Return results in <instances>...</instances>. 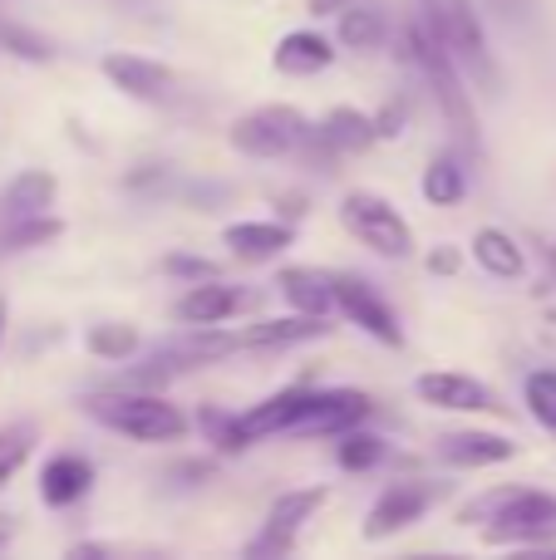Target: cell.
I'll use <instances>...</instances> for the list:
<instances>
[{"label":"cell","mask_w":556,"mask_h":560,"mask_svg":"<svg viewBox=\"0 0 556 560\" xmlns=\"http://www.w3.org/2000/svg\"><path fill=\"white\" fill-rule=\"evenodd\" d=\"M311 394L315 388H281V394L262 398L252 404L246 413H232V433H236V447H252L262 438H276V433H296L311 408Z\"/></svg>","instance_id":"obj_10"},{"label":"cell","mask_w":556,"mask_h":560,"mask_svg":"<svg viewBox=\"0 0 556 560\" xmlns=\"http://www.w3.org/2000/svg\"><path fill=\"white\" fill-rule=\"evenodd\" d=\"M404 59L424 74L439 114L449 118L453 138L473 153V148H478V124H473V98H468V89H463V69H459V59L449 55V45L439 39V30L429 25L424 10L409 20V30H404Z\"/></svg>","instance_id":"obj_1"},{"label":"cell","mask_w":556,"mask_h":560,"mask_svg":"<svg viewBox=\"0 0 556 560\" xmlns=\"http://www.w3.org/2000/svg\"><path fill=\"white\" fill-rule=\"evenodd\" d=\"M0 45H5L10 55H20V59H35V65H45V59H49L45 39L30 35V30H20V25H0Z\"/></svg>","instance_id":"obj_31"},{"label":"cell","mask_w":556,"mask_h":560,"mask_svg":"<svg viewBox=\"0 0 556 560\" xmlns=\"http://www.w3.org/2000/svg\"><path fill=\"white\" fill-rule=\"evenodd\" d=\"M222 242L232 246L236 261H276L296 242V226L291 222H232L222 232Z\"/></svg>","instance_id":"obj_18"},{"label":"cell","mask_w":556,"mask_h":560,"mask_svg":"<svg viewBox=\"0 0 556 560\" xmlns=\"http://www.w3.org/2000/svg\"><path fill=\"white\" fill-rule=\"evenodd\" d=\"M439 457L449 467H498L518 457V443L502 433H483V428H459L439 438Z\"/></svg>","instance_id":"obj_15"},{"label":"cell","mask_w":556,"mask_h":560,"mask_svg":"<svg viewBox=\"0 0 556 560\" xmlns=\"http://www.w3.org/2000/svg\"><path fill=\"white\" fill-rule=\"evenodd\" d=\"M370 413H374V404H370V394H360V388H321V394H311V408H305L296 433L340 438L345 428H360Z\"/></svg>","instance_id":"obj_12"},{"label":"cell","mask_w":556,"mask_h":560,"mask_svg":"<svg viewBox=\"0 0 556 560\" xmlns=\"http://www.w3.org/2000/svg\"><path fill=\"white\" fill-rule=\"evenodd\" d=\"M271 65L281 69V74H291V79H311V74H321V69L335 65V49H331V39H325L321 30H291V35L276 39Z\"/></svg>","instance_id":"obj_17"},{"label":"cell","mask_w":556,"mask_h":560,"mask_svg":"<svg viewBox=\"0 0 556 560\" xmlns=\"http://www.w3.org/2000/svg\"><path fill=\"white\" fill-rule=\"evenodd\" d=\"M331 325L321 315H276V319H256L236 335V349H291V345H311V339H325Z\"/></svg>","instance_id":"obj_16"},{"label":"cell","mask_w":556,"mask_h":560,"mask_svg":"<svg viewBox=\"0 0 556 560\" xmlns=\"http://www.w3.org/2000/svg\"><path fill=\"white\" fill-rule=\"evenodd\" d=\"M0 546H5V526H0Z\"/></svg>","instance_id":"obj_40"},{"label":"cell","mask_w":556,"mask_h":560,"mask_svg":"<svg viewBox=\"0 0 556 560\" xmlns=\"http://www.w3.org/2000/svg\"><path fill=\"white\" fill-rule=\"evenodd\" d=\"M321 133L331 138L340 153H355V148H370L374 143V118L360 114V108H331L321 124Z\"/></svg>","instance_id":"obj_27"},{"label":"cell","mask_w":556,"mask_h":560,"mask_svg":"<svg viewBox=\"0 0 556 560\" xmlns=\"http://www.w3.org/2000/svg\"><path fill=\"white\" fill-rule=\"evenodd\" d=\"M424 15L439 30V39L449 45V55L459 59L463 74H473L488 94H498L502 74H498V59H493V49H488V30H483L473 0H424Z\"/></svg>","instance_id":"obj_4"},{"label":"cell","mask_w":556,"mask_h":560,"mask_svg":"<svg viewBox=\"0 0 556 560\" xmlns=\"http://www.w3.org/2000/svg\"><path fill=\"white\" fill-rule=\"evenodd\" d=\"M276 285H281V295H286V300H291V310H301V315H321V319H331V310H335L331 276L311 271V266H286V271L276 276Z\"/></svg>","instance_id":"obj_20"},{"label":"cell","mask_w":556,"mask_h":560,"mask_svg":"<svg viewBox=\"0 0 556 560\" xmlns=\"http://www.w3.org/2000/svg\"><path fill=\"white\" fill-rule=\"evenodd\" d=\"M0 339H5V300H0Z\"/></svg>","instance_id":"obj_39"},{"label":"cell","mask_w":556,"mask_h":560,"mask_svg":"<svg viewBox=\"0 0 556 560\" xmlns=\"http://www.w3.org/2000/svg\"><path fill=\"white\" fill-rule=\"evenodd\" d=\"M493 10H498L502 20H518V15H528V0H488Z\"/></svg>","instance_id":"obj_36"},{"label":"cell","mask_w":556,"mask_h":560,"mask_svg":"<svg viewBox=\"0 0 556 560\" xmlns=\"http://www.w3.org/2000/svg\"><path fill=\"white\" fill-rule=\"evenodd\" d=\"M473 261H478L488 276H498V280H518L522 271H528V256H522V246L512 242L502 226H483V232L473 236Z\"/></svg>","instance_id":"obj_22"},{"label":"cell","mask_w":556,"mask_h":560,"mask_svg":"<svg viewBox=\"0 0 556 560\" xmlns=\"http://www.w3.org/2000/svg\"><path fill=\"white\" fill-rule=\"evenodd\" d=\"M89 487H94V467H89V457H79V453L49 457L45 472H39V497H45L49 506H74Z\"/></svg>","instance_id":"obj_19"},{"label":"cell","mask_w":556,"mask_h":560,"mask_svg":"<svg viewBox=\"0 0 556 560\" xmlns=\"http://www.w3.org/2000/svg\"><path fill=\"white\" fill-rule=\"evenodd\" d=\"M25 457H30V428H10V433H0V487L20 472Z\"/></svg>","instance_id":"obj_30"},{"label":"cell","mask_w":556,"mask_h":560,"mask_svg":"<svg viewBox=\"0 0 556 560\" xmlns=\"http://www.w3.org/2000/svg\"><path fill=\"white\" fill-rule=\"evenodd\" d=\"M390 39V15L374 5H345L340 10V45L345 49H380Z\"/></svg>","instance_id":"obj_23"},{"label":"cell","mask_w":556,"mask_h":560,"mask_svg":"<svg viewBox=\"0 0 556 560\" xmlns=\"http://www.w3.org/2000/svg\"><path fill=\"white\" fill-rule=\"evenodd\" d=\"M370 118H374V138H399L404 133V104H390Z\"/></svg>","instance_id":"obj_34"},{"label":"cell","mask_w":556,"mask_h":560,"mask_svg":"<svg viewBox=\"0 0 556 560\" xmlns=\"http://www.w3.org/2000/svg\"><path fill=\"white\" fill-rule=\"evenodd\" d=\"M384 438L380 433H370V428H345L340 433V443H335V463L345 467V472H370V467H380L384 463Z\"/></svg>","instance_id":"obj_25"},{"label":"cell","mask_w":556,"mask_h":560,"mask_svg":"<svg viewBox=\"0 0 556 560\" xmlns=\"http://www.w3.org/2000/svg\"><path fill=\"white\" fill-rule=\"evenodd\" d=\"M197 428L217 443V453H242V447H236V433H232V413H222V408H202Z\"/></svg>","instance_id":"obj_32"},{"label":"cell","mask_w":556,"mask_h":560,"mask_svg":"<svg viewBox=\"0 0 556 560\" xmlns=\"http://www.w3.org/2000/svg\"><path fill=\"white\" fill-rule=\"evenodd\" d=\"M424 197H429L433 207H459L463 192H468V173H463L459 158H433L429 167H424Z\"/></svg>","instance_id":"obj_26"},{"label":"cell","mask_w":556,"mask_h":560,"mask_svg":"<svg viewBox=\"0 0 556 560\" xmlns=\"http://www.w3.org/2000/svg\"><path fill=\"white\" fill-rule=\"evenodd\" d=\"M163 271L167 276H183V280H212V276H222V266L217 261H207V256H167L163 261Z\"/></svg>","instance_id":"obj_33"},{"label":"cell","mask_w":556,"mask_h":560,"mask_svg":"<svg viewBox=\"0 0 556 560\" xmlns=\"http://www.w3.org/2000/svg\"><path fill=\"white\" fill-rule=\"evenodd\" d=\"M84 345H89V354H94V359L124 364V359L138 354V329H134V325H94Z\"/></svg>","instance_id":"obj_28"},{"label":"cell","mask_w":556,"mask_h":560,"mask_svg":"<svg viewBox=\"0 0 556 560\" xmlns=\"http://www.w3.org/2000/svg\"><path fill=\"white\" fill-rule=\"evenodd\" d=\"M246 305H252V295L242 285H227L222 276H212V280H193V290L177 300V319L183 325H227Z\"/></svg>","instance_id":"obj_14"},{"label":"cell","mask_w":556,"mask_h":560,"mask_svg":"<svg viewBox=\"0 0 556 560\" xmlns=\"http://www.w3.org/2000/svg\"><path fill=\"white\" fill-rule=\"evenodd\" d=\"M59 232H65V226H59V217H49V212L5 217V226H0V252H35V246L55 242Z\"/></svg>","instance_id":"obj_24"},{"label":"cell","mask_w":556,"mask_h":560,"mask_svg":"<svg viewBox=\"0 0 556 560\" xmlns=\"http://www.w3.org/2000/svg\"><path fill=\"white\" fill-rule=\"evenodd\" d=\"M331 295H335V310H340L350 325H360L370 339H380L384 349H399L404 345V325L399 315L390 310V300L360 276H331Z\"/></svg>","instance_id":"obj_8"},{"label":"cell","mask_w":556,"mask_h":560,"mask_svg":"<svg viewBox=\"0 0 556 560\" xmlns=\"http://www.w3.org/2000/svg\"><path fill=\"white\" fill-rule=\"evenodd\" d=\"M449 497V482H433V477H399L374 497L370 516H364V541H390V536L419 526L433 506Z\"/></svg>","instance_id":"obj_5"},{"label":"cell","mask_w":556,"mask_h":560,"mask_svg":"<svg viewBox=\"0 0 556 560\" xmlns=\"http://www.w3.org/2000/svg\"><path fill=\"white\" fill-rule=\"evenodd\" d=\"M99 69H104V79L118 89V94L138 98V104H158V98L173 94V74L143 55H118L114 49V55L99 59Z\"/></svg>","instance_id":"obj_13"},{"label":"cell","mask_w":556,"mask_h":560,"mask_svg":"<svg viewBox=\"0 0 556 560\" xmlns=\"http://www.w3.org/2000/svg\"><path fill=\"white\" fill-rule=\"evenodd\" d=\"M55 173H45V167H30V173H20L15 183L0 192V212L5 217H35V212H49L55 207Z\"/></svg>","instance_id":"obj_21"},{"label":"cell","mask_w":556,"mask_h":560,"mask_svg":"<svg viewBox=\"0 0 556 560\" xmlns=\"http://www.w3.org/2000/svg\"><path fill=\"white\" fill-rule=\"evenodd\" d=\"M547 428H552V438H556V418H552V423H547Z\"/></svg>","instance_id":"obj_41"},{"label":"cell","mask_w":556,"mask_h":560,"mask_svg":"<svg viewBox=\"0 0 556 560\" xmlns=\"http://www.w3.org/2000/svg\"><path fill=\"white\" fill-rule=\"evenodd\" d=\"M89 418L104 428L134 438V443H177L187 433V418L177 404H167L158 388H114V394L84 398Z\"/></svg>","instance_id":"obj_3"},{"label":"cell","mask_w":556,"mask_h":560,"mask_svg":"<svg viewBox=\"0 0 556 560\" xmlns=\"http://www.w3.org/2000/svg\"><path fill=\"white\" fill-rule=\"evenodd\" d=\"M325 502H331V492H325V487L281 492V497L271 502V512H266L262 536L246 546V556H286V551H296V541H301V526L311 522V516L321 512Z\"/></svg>","instance_id":"obj_9"},{"label":"cell","mask_w":556,"mask_h":560,"mask_svg":"<svg viewBox=\"0 0 556 560\" xmlns=\"http://www.w3.org/2000/svg\"><path fill=\"white\" fill-rule=\"evenodd\" d=\"M340 222L350 226L355 236H360L364 246H370L374 256H384V261H404V256H414V232L409 222L399 217V207H390L384 197L374 192H350L340 202Z\"/></svg>","instance_id":"obj_6"},{"label":"cell","mask_w":556,"mask_h":560,"mask_svg":"<svg viewBox=\"0 0 556 560\" xmlns=\"http://www.w3.org/2000/svg\"><path fill=\"white\" fill-rule=\"evenodd\" d=\"M305 128L311 124H305L291 104H266V108H252L246 118H236L227 138H232V148L246 158H286L301 148Z\"/></svg>","instance_id":"obj_7"},{"label":"cell","mask_w":556,"mask_h":560,"mask_svg":"<svg viewBox=\"0 0 556 560\" xmlns=\"http://www.w3.org/2000/svg\"><path fill=\"white\" fill-rule=\"evenodd\" d=\"M424 266H429L433 276H453V271H459V252H453V246H433Z\"/></svg>","instance_id":"obj_35"},{"label":"cell","mask_w":556,"mask_h":560,"mask_svg":"<svg viewBox=\"0 0 556 560\" xmlns=\"http://www.w3.org/2000/svg\"><path fill=\"white\" fill-rule=\"evenodd\" d=\"M463 522H488L493 546H552L556 541V497L537 487H502L463 512Z\"/></svg>","instance_id":"obj_2"},{"label":"cell","mask_w":556,"mask_h":560,"mask_svg":"<svg viewBox=\"0 0 556 560\" xmlns=\"http://www.w3.org/2000/svg\"><path fill=\"white\" fill-rule=\"evenodd\" d=\"M345 5H355V0H311V15H340Z\"/></svg>","instance_id":"obj_37"},{"label":"cell","mask_w":556,"mask_h":560,"mask_svg":"<svg viewBox=\"0 0 556 560\" xmlns=\"http://www.w3.org/2000/svg\"><path fill=\"white\" fill-rule=\"evenodd\" d=\"M414 394L429 408H449V413H498V394L488 384H478L473 374L459 369H439V374H419L414 378Z\"/></svg>","instance_id":"obj_11"},{"label":"cell","mask_w":556,"mask_h":560,"mask_svg":"<svg viewBox=\"0 0 556 560\" xmlns=\"http://www.w3.org/2000/svg\"><path fill=\"white\" fill-rule=\"evenodd\" d=\"M542 256H547V266L556 271V246H542Z\"/></svg>","instance_id":"obj_38"},{"label":"cell","mask_w":556,"mask_h":560,"mask_svg":"<svg viewBox=\"0 0 556 560\" xmlns=\"http://www.w3.org/2000/svg\"><path fill=\"white\" fill-rule=\"evenodd\" d=\"M528 408H532V418H537L542 428L556 418V369H537V374H528Z\"/></svg>","instance_id":"obj_29"}]
</instances>
